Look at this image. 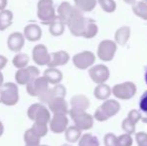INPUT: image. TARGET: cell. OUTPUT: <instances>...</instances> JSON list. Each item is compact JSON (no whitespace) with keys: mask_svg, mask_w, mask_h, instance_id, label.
<instances>
[{"mask_svg":"<svg viewBox=\"0 0 147 146\" xmlns=\"http://www.w3.org/2000/svg\"><path fill=\"white\" fill-rule=\"evenodd\" d=\"M120 103L115 99H107L95 110L94 119L98 122H104L109 118L115 116L120 111Z\"/></svg>","mask_w":147,"mask_h":146,"instance_id":"1","label":"cell"},{"mask_svg":"<svg viewBox=\"0 0 147 146\" xmlns=\"http://www.w3.org/2000/svg\"><path fill=\"white\" fill-rule=\"evenodd\" d=\"M37 16L45 25H50L58 18L52 0H39L37 3Z\"/></svg>","mask_w":147,"mask_h":146,"instance_id":"2","label":"cell"},{"mask_svg":"<svg viewBox=\"0 0 147 146\" xmlns=\"http://www.w3.org/2000/svg\"><path fill=\"white\" fill-rule=\"evenodd\" d=\"M19 101L18 87L13 82H6L0 89V103L6 106H14Z\"/></svg>","mask_w":147,"mask_h":146,"instance_id":"3","label":"cell"},{"mask_svg":"<svg viewBox=\"0 0 147 146\" xmlns=\"http://www.w3.org/2000/svg\"><path fill=\"white\" fill-rule=\"evenodd\" d=\"M68 114L70 115L71 119L73 120L74 125L81 131L89 130L90 128H92L93 124H94V116L89 114L86 111L76 110L71 108Z\"/></svg>","mask_w":147,"mask_h":146,"instance_id":"4","label":"cell"},{"mask_svg":"<svg viewBox=\"0 0 147 146\" xmlns=\"http://www.w3.org/2000/svg\"><path fill=\"white\" fill-rule=\"evenodd\" d=\"M27 116L33 122H42L48 124L51 120L50 110L41 103H34L27 109Z\"/></svg>","mask_w":147,"mask_h":146,"instance_id":"5","label":"cell"},{"mask_svg":"<svg viewBox=\"0 0 147 146\" xmlns=\"http://www.w3.org/2000/svg\"><path fill=\"white\" fill-rule=\"evenodd\" d=\"M88 18H85L83 16V12L80 11L79 9H76L74 15L71 17L69 22L67 23V26L69 28L70 32L72 35L76 37H82L84 34L86 28V24H87Z\"/></svg>","mask_w":147,"mask_h":146,"instance_id":"6","label":"cell"},{"mask_svg":"<svg viewBox=\"0 0 147 146\" xmlns=\"http://www.w3.org/2000/svg\"><path fill=\"white\" fill-rule=\"evenodd\" d=\"M137 91L135 83L132 81H125L118 83L112 87V94L120 100H129L133 98Z\"/></svg>","mask_w":147,"mask_h":146,"instance_id":"7","label":"cell"},{"mask_svg":"<svg viewBox=\"0 0 147 146\" xmlns=\"http://www.w3.org/2000/svg\"><path fill=\"white\" fill-rule=\"evenodd\" d=\"M117 51V43L110 39L102 40L97 47V56L104 62L113 60Z\"/></svg>","mask_w":147,"mask_h":146,"instance_id":"8","label":"cell"},{"mask_svg":"<svg viewBox=\"0 0 147 146\" xmlns=\"http://www.w3.org/2000/svg\"><path fill=\"white\" fill-rule=\"evenodd\" d=\"M96 60V56L93 52L88 50L82 51L77 54H75L72 58L74 66L80 70H85V69L91 68Z\"/></svg>","mask_w":147,"mask_h":146,"instance_id":"9","label":"cell"},{"mask_svg":"<svg viewBox=\"0 0 147 146\" xmlns=\"http://www.w3.org/2000/svg\"><path fill=\"white\" fill-rule=\"evenodd\" d=\"M39 74H40V71L36 66H27L16 71L15 80L20 85H27L33 79L38 77Z\"/></svg>","mask_w":147,"mask_h":146,"instance_id":"10","label":"cell"},{"mask_svg":"<svg viewBox=\"0 0 147 146\" xmlns=\"http://www.w3.org/2000/svg\"><path fill=\"white\" fill-rule=\"evenodd\" d=\"M49 83L44 76H38L26 85V91L30 96L39 97L48 89Z\"/></svg>","mask_w":147,"mask_h":146,"instance_id":"11","label":"cell"},{"mask_svg":"<svg viewBox=\"0 0 147 146\" xmlns=\"http://www.w3.org/2000/svg\"><path fill=\"white\" fill-rule=\"evenodd\" d=\"M89 76L91 80L98 85V84L105 83L110 77V70L104 64L93 65L91 68H89Z\"/></svg>","mask_w":147,"mask_h":146,"instance_id":"12","label":"cell"},{"mask_svg":"<svg viewBox=\"0 0 147 146\" xmlns=\"http://www.w3.org/2000/svg\"><path fill=\"white\" fill-rule=\"evenodd\" d=\"M68 118L66 114H53L51 117V120L49 122V128L53 133L60 134L62 132H65L68 128Z\"/></svg>","mask_w":147,"mask_h":146,"instance_id":"13","label":"cell"},{"mask_svg":"<svg viewBox=\"0 0 147 146\" xmlns=\"http://www.w3.org/2000/svg\"><path fill=\"white\" fill-rule=\"evenodd\" d=\"M32 58L36 64L40 66L48 65L50 61V53L47 50V47L43 44H37L33 48L32 51Z\"/></svg>","mask_w":147,"mask_h":146,"instance_id":"14","label":"cell"},{"mask_svg":"<svg viewBox=\"0 0 147 146\" xmlns=\"http://www.w3.org/2000/svg\"><path fill=\"white\" fill-rule=\"evenodd\" d=\"M66 95V88L61 84H57L53 88H48L42 95L39 96V100L41 103L48 104L52 99L56 97H65Z\"/></svg>","mask_w":147,"mask_h":146,"instance_id":"15","label":"cell"},{"mask_svg":"<svg viewBox=\"0 0 147 146\" xmlns=\"http://www.w3.org/2000/svg\"><path fill=\"white\" fill-rule=\"evenodd\" d=\"M76 9L77 8L75 6H72L69 2H62L59 4L58 9H57V13H58V18L63 22L65 25H67V23L69 22V20L71 19V17L74 15Z\"/></svg>","mask_w":147,"mask_h":146,"instance_id":"16","label":"cell"},{"mask_svg":"<svg viewBox=\"0 0 147 146\" xmlns=\"http://www.w3.org/2000/svg\"><path fill=\"white\" fill-rule=\"evenodd\" d=\"M25 43V37L21 32H13L8 36L7 46L13 52H19L24 46Z\"/></svg>","mask_w":147,"mask_h":146,"instance_id":"17","label":"cell"},{"mask_svg":"<svg viewBox=\"0 0 147 146\" xmlns=\"http://www.w3.org/2000/svg\"><path fill=\"white\" fill-rule=\"evenodd\" d=\"M69 59L70 56L68 54V52H66L64 50L56 51V52L50 53V61H49V64L47 66L51 67V68L63 66V65L67 64Z\"/></svg>","mask_w":147,"mask_h":146,"instance_id":"18","label":"cell"},{"mask_svg":"<svg viewBox=\"0 0 147 146\" xmlns=\"http://www.w3.org/2000/svg\"><path fill=\"white\" fill-rule=\"evenodd\" d=\"M48 108L53 114H67L69 112L68 104L63 97H56L48 103Z\"/></svg>","mask_w":147,"mask_h":146,"instance_id":"19","label":"cell"},{"mask_svg":"<svg viewBox=\"0 0 147 146\" xmlns=\"http://www.w3.org/2000/svg\"><path fill=\"white\" fill-rule=\"evenodd\" d=\"M23 34L25 39L31 41V42H34V41H37L41 38V36H42V30H41L39 25L32 23L25 26Z\"/></svg>","mask_w":147,"mask_h":146,"instance_id":"20","label":"cell"},{"mask_svg":"<svg viewBox=\"0 0 147 146\" xmlns=\"http://www.w3.org/2000/svg\"><path fill=\"white\" fill-rule=\"evenodd\" d=\"M70 105H71L72 109L86 111L90 107V101H89L87 96L79 94V95H75L71 98Z\"/></svg>","mask_w":147,"mask_h":146,"instance_id":"21","label":"cell"},{"mask_svg":"<svg viewBox=\"0 0 147 146\" xmlns=\"http://www.w3.org/2000/svg\"><path fill=\"white\" fill-rule=\"evenodd\" d=\"M130 35H131V29L129 26H121L115 32L114 41L117 43V45L124 46L129 40Z\"/></svg>","mask_w":147,"mask_h":146,"instance_id":"22","label":"cell"},{"mask_svg":"<svg viewBox=\"0 0 147 146\" xmlns=\"http://www.w3.org/2000/svg\"><path fill=\"white\" fill-rule=\"evenodd\" d=\"M43 76L46 78L49 84H53V85H57L63 79V74L57 68H51L48 67L43 73Z\"/></svg>","mask_w":147,"mask_h":146,"instance_id":"23","label":"cell"},{"mask_svg":"<svg viewBox=\"0 0 147 146\" xmlns=\"http://www.w3.org/2000/svg\"><path fill=\"white\" fill-rule=\"evenodd\" d=\"M112 94V88L106 83L98 84L94 89V96L98 100H105L109 99V97Z\"/></svg>","mask_w":147,"mask_h":146,"instance_id":"24","label":"cell"},{"mask_svg":"<svg viewBox=\"0 0 147 146\" xmlns=\"http://www.w3.org/2000/svg\"><path fill=\"white\" fill-rule=\"evenodd\" d=\"M13 21V13L11 10H2L0 11V31L7 29Z\"/></svg>","mask_w":147,"mask_h":146,"instance_id":"25","label":"cell"},{"mask_svg":"<svg viewBox=\"0 0 147 146\" xmlns=\"http://www.w3.org/2000/svg\"><path fill=\"white\" fill-rule=\"evenodd\" d=\"M98 0H74V5L82 12H90L96 7Z\"/></svg>","mask_w":147,"mask_h":146,"instance_id":"26","label":"cell"},{"mask_svg":"<svg viewBox=\"0 0 147 146\" xmlns=\"http://www.w3.org/2000/svg\"><path fill=\"white\" fill-rule=\"evenodd\" d=\"M82 134L81 130L74 125V126H69L65 131V139L69 143H75L80 140Z\"/></svg>","mask_w":147,"mask_h":146,"instance_id":"27","label":"cell"},{"mask_svg":"<svg viewBox=\"0 0 147 146\" xmlns=\"http://www.w3.org/2000/svg\"><path fill=\"white\" fill-rule=\"evenodd\" d=\"M132 10H133V13L135 14L136 16H138L139 18L147 21V2L146 1H143V0L137 1L136 4L133 5Z\"/></svg>","mask_w":147,"mask_h":146,"instance_id":"28","label":"cell"},{"mask_svg":"<svg viewBox=\"0 0 147 146\" xmlns=\"http://www.w3.org/2000/svg\"><path fill=\"white\" fill-rule=\"evenodd\" d=\"M28 62H29V56L26 53H17L12 59V64L18 69L27 67Z\"/></svg>","mask_w":147,"mask_h":146,"instance_id":"29","label":"cell"},{"mask_svg":"<svg viewBox=\"0 0 147 146\" xmlns=\"http://www.w3.org/2000/svg\"><path fill=\"white\" fill-rule=\"evenodd\" d=\"M40 137L37 136L32 129H27L24 133V142L27 146H40Z\"/></svg>","mask_w":147,"mask_h":146,"instance_id":"30","label":"cell"},{"mask_svg":"<svg viewBox=\"0 0 147 146\" xmlns=\"http://www.w3.org/2000/svg\"><path fill=\"white\" fill-rule=\"evenodd\" d=\"M78 146H100L98 138L90 133H85L78 141Z\"/></svg>","mask_w":147,"mask_h":146,"instance_id":"31","label":"cell"},{"mask_svg":"<svg viewBox=\"0 0 147 146\" xmlns=\"http://www.w3.org/2000/svg\"><path fill=\"white\" fill-rule=\"evenodd\" d=\"M64 30H65V24L57 18L54 22L49 25V32H50L51 35L53 36H60L64 33Z\"/></svg>","mask_w":147,"mask_h":146,"instance_id":"32","label":"cell"},{"mask_svg":"<svg viewBox=\"0 0 147 146\" xmlns=\"http://www.w3.org/2000/svg\"><path fill=\"white\" fill-rule=\"evenodd\" d=\"M97 33H98V26H97V24L93 20L88 19L85 31H84V34L82 37L86 39H91V38H94L97 35Z\"/></svg>","mask_w":147,"mask_h":146,"instance_id":"33","label":"cell"},{"mask_svg":"<svg viewBox=\"0 0 147 146\" xmlns=\"http://www.w3.org/2000/svg\"><path fill=\"white\" fill-rule=\"evenodd\" d=\"M31 129H32V131L37 136L42 138V137L46 136L47 133H48V124L42 122H34Z\"/></svg>","mask_w":147,"mask_h":146,"instance_id":"34","label":"cell"},{"mask_svg":"<svg viewBox=\"0 0 147 146\" xmlns=\"http://www.w3.org/2000/svg\"><path fill=\"white\" fill-rule=\"evenodd\" d=\"M98 4L106 13H113L116 10V2L114 0H98Z\"/></svg>","mask_w":147,"mask_h":146,"instance_id":"35","label":"cell"},{"mask_svg":"<svg viewBox=\"0 0 147 146\" xmlns=\"http://www.w3.org/2000/svg\"><path fill=\"white\" fill-rule=\"evenodd\" d=\"M121 127H122V129L125 131V133H127V134L131 135V134H133V133H135L136 124L132 122V121H130L129 119L127 118V117H126V118L124 119L123 121H122Z\"/></svg>","mask_w":147,"mask_h":146,"instance_id":"36","label":"cell"},{"mask_svg":"<svg viewBox=\"0 0 147 146\" xmlns=\"http://www.w3.org/2000/svg\"><path fill=\"white\" fill-rule=\"evenodd\" d=\"M103 141H104L105 146H119V144H118V137L113 133L105 134Z\"/></svg>","mask_w":147,"mask_h":146,"instance_id":"37","label":"cell"},{"mask_svg":"<svg viewBox=\"0 0 147 146\" xmlns=\"http://www.w3.org/2000/svg\"><path fill=\"white\" fill-rule=\"evenodd\" d=\"M118 144L119 146H132L133 144V139H132L131 135L124 133L118 136Z\"/></svg>","mask_w":147,"mask_h":146,"instance_id":"38","label":"cell"},{"mask_svg":"<svg viewBox=\"0 0 147 146\" xmlns=\"http://www.w3.org/2000/svg\"><path fill=\"white\" fill-rule=\"evenodd\" d=\"M127 118L129 119L130 121H132L133 123L137 124L138 121L142 120V118H143V117H142L141 112H140V111H138L137 109H132V110H130L129 112H128Z\"/></svg>","mask_w":147,"mask_h":146,"instance_id":"39","label":"cell"},{"mask_svg":"<svg viewBox=\"0 0 147 146\" xmlns=\"http://www.w3.org/2000/svg\"><path fill=\"white\" fill-rule=\"evenodd\" d=\"M135 140L137 146H147V133L143 132V131L136 133Z\"/></svg>","mask_w":147,"mask_h":146,"instance_id":"40","label":"cell"},{"mask_svg":"<svg viewBox=\"0 0 147 146\" xmlns=\"http://www.w3.org/2000/svg\"><path fill=\"white\" fill-rule=\"evenodd\" d=\"M139 108L142 112L147 114V90L143 92L139 99Z\"/></svg>","mask_w":147,"mask_h":146,"instance_id":"41","label":"cell"},{"mask_svg":"<svg viewBox=\"0 0 147 146\" xmlns=\"http://www.w3.org/2000/svg\"><path fill=\"white\" fill-rule=\"evenodd\" d=\"M7 64V58L3 55H0V71L4 68Z\"/></svg>","mask_w":147,"mask_h":146,"instance_id":"42","label":"cell"},{"mask_svg":"<svg viewBox=\"0 0 147 146\" xmlns=\"http://www.w3.org/2000/svg\"><path fill=\"white\" fill-rule=\"evenodd\" d=\"M6 6H7V0H0V11L5 10Z\"/></svg>","mask_w":147,"mask_h":146,"instance_id":"43","label":"cell"},{"mask_svg":"<svg viewBox=\"0 0 147 146\" xmlns=\"http://www.w3.org/2000/svg\"><path fill=\"white\" fill-rule=\"evenodd\" d=\"M123 1L127 4H130V5H134V4H136L137 0H123Z\"/></svg>","mask_w":147,"mask_h":146,"instance_id":"44","label":"cell"},{"mask_svg":"<svg viewBox=\"0 0 147 146\" xmlns=\"http://www.w3.org/2000/svg\"><path fill=\"white\" fill-rule=\"evenodd\" d=\"M3 132H4V126H3V123L0 121V137L3 135Z\"/></svg>","mask_w":147,"mask_h":146,"instance_id":"45","label":"cell"},{"mask_svg":"<svg viewBox=\"0 0 147 146\" xmlns=\"http://www.w3.org/2000/svg\"><path fill=\"white\" fill-rule=\"evenodd\" d=\"M3 80H4V77H3V74L0 72V87H1L2 85H3Z\"/></svg>","mask_w":147,"mask_h":146,"instance_id":"46","label":"cell"},{"mask_svg":"<svg viewBox=\"0 0 147 146\" xmlns=\"http://www.w3.org/2000/svg\"><path fill=\"white\" fill-rule=\"evenodd\" d=\"M144 80H145V83L147 84V67L145 68V73H144Z\"/></svg>","mask_w":147,"mask_h":146,"instance_id":"47","label":"cell"},{"mask_svg":"<svg viewBox=\"0 0 147 146\" xmlns=\"http://www.w3.org/2000/svg\"><path fill=\"white\" fill-rule=\"evenodd\" d=\"M142 122L147 124V117H143V118H142Z\"/></svg>","mask_w":147,"mask_h":146,"instance_id":"48","label":"cell"},{"mask_svg":"<svg viewBox=\"0 0 147 146\" xmlns=\"http://www.w3.org/2000/svg\"><path fill=\"white\" fill-rule=\"evenodd\" d=\"M61 146H72V145H70V144H62Z\"/></svg>","mask_w":147,"mask_h":146,"instance_id":"49","label":"cell"},{"mask_svg":"<svg viewBox=\"0 0 147 146\" xmlns=\"http://www.w3.org/2000/svg\"><path fill=\"white\" fill-rule=\"evenodd\" d=\"M40 146H48V145H40Z\"/></svg>","mask_w":147,"mask_h":146,"instance_id":"50","label":"cell"},{"mask_svg":"<svg viewBox=\"0 0 147 146\" xmlns=\"http://www.w3.org/2000/svg\"><path fill=\"white\" fill-rule=\"evenodd\" d=\"M143 1H146L147 2V0H143Z\"/></svg>","mask_w":147,"mask_h":146,"instance_id":"51","label":"cell"},{"mask_svg":"<svg viewBox=\"0 0 147 146\" xmlns=\"http://www.w3.org/2000/svg\"><path fill=\"white\" fill-rule=\"evenodd\" d=\"M25 146H27V145H25Z\"/></svg>","mask_w":147,"mask_h":146,"instance_id":"52","label":"cell"},{"mask_svg":"<svg viewBox=\"0 0 147 146\" xmlns=\"http://www.w3.org/2000/svg\"><path fill=\"white\" fill-rule=\"evenodd\" d=\"M0 88H1V87H0Z\"/></svg>","mask_w":147,"mask_h":146,"instance_id":"53","label":"cell"}]
</instances>
